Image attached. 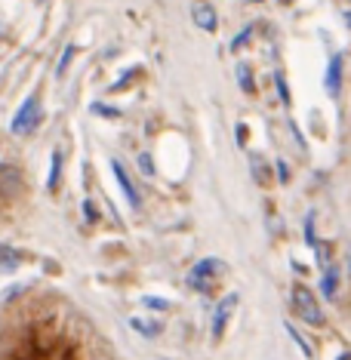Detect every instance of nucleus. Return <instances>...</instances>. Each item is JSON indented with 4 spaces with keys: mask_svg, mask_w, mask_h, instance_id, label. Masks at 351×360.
<instances>
[{
    "mask_svg": "<svg viewBox=\"0 0 351 360\" xmlns=\"http://www.w3.org/2000/svg\"><path fill=\"white\" fill-rule=\"evenodd\" d=\"M0 360H108L83 314L44 280L0 299Z\"/></svg>",
    "mask_w": 351,
    "mask_h": 360,
    "instance_id": "1",
    "label": "nucleus"
},
{
    "mask_svg": "<svg viewBox=\"0 0 351 360\" xmlns=\"http://www.w3.org/2000/svg\"><path fill=\"white\" fill-rule=\"evenodd\" d=\"M293 308H296L299 318H302L305 323H311V327H324L327 323L318 299H314V293L308 290V286H293Z\"/></svg>",
    "mask_w": 351,
    "mask_h": 360,
    "instance_id": "2",
    "label": "nucleus"
},
{
    "mask_svg": "<svg viewBox=\"0 0 351 360\" xmlns=\"http://www.w3.org/2000/svg\"><path fill=\"white\" fill-rule=\"evenodd\" d=\"M40 124V92H31V96L22 102V108L16 111L10 124V133L13 136H22V133H31L34 126Z\"/></svg>",
    "mask_w": 351,
    "mask_h": 360,
    "instance_id": "3",
    "label": "nucleus"
},
{
    "mask_svg": "<svg viewBox=\"0 0 351 360\" xmlns=\"http://www.w3.org/2000/svg\"><path fill=\"white\" fill-rule=\"evenodd\" d=\"M225 275V265H222V259H204V262H197L195 268H191V275H188V284L195 286V290H210L216 280Z\"/></svg>",
    "mask_w": 351,
    "mask_h": 360,
    "instance_id": "4",
    "label": "nucleus"
},
{
    "mask_svg": "<svg viewBox=\"0 0 351 360\" xmlns=\"http://www.w3.org/2000/svg\"><path fill=\"white\" fill-rule=\"evenodd\" d=\"M25 194V176L19 167L13 163H0V197L6 200H16Z\"/></svg>",
    "mask_w": 351,
    "mask_h": 360,
    "instance_id": "5",
    "label": "nucleus"
},
{
    "mask_svg": "<svg viewBox=\"0 0 351 360\" xmlns=\"http://www.w3.org/2000/svg\"><path fill=\"white\" fill-rule=\"evenodd\" d=\"M191 19H195V25L200 31H216L219 28V13L213 3H206V0H197L195 6H191Z\"/></svg>",
    "mask_w": 351,
    "mask_h": 360,
    "instance_id": "6",
    "label": "nucleus"
},
{
    "mask_svg": "<svg viewBox=\"0 0 351 360\" xmlns=\"http://www.w3.org/2000/svg\"><path fill=\"white\" fill-rule=\"evenodd\" d=\"M234 305H238V296H225L216 305V314H213V336L216 339H222V333H225V323H228V318H231V311H234Z\"/></svg>",
    "mask_w": 351,
    "mask_h": 360,
    "instance_id": "7",
    "label": "nucleus"
},
{
    "mask_svg": "<svg viewBox=\"0 0 351 360\" xmlns=\"http://www.w3.org/2000/svg\"><path fill=\"white\" fill-rule=\"evenodd\" d=\"M342 65H345L342 53H333V59L327 65V77H324V86L329 90V96H339L342 90Z\"/></svg>",
    "mask_w": 351,
    "mask_h": 360,
    "instance_id": "8",
    "label": "nucleus"
},
{
    "mask_svg": "<svg viewBox=\"0 0 351 360\" xmlns=\"http://www.w3.org/2000/svg\"><path fill=\"white\" fill-rule=\"evenodd\" d=\"M111 167H114V176H117V182H120V188H124V194H126V200H130L133 206H139V191L133 188V182H130V176H126V170L120 167L117 161H111Z\"/></svg>",
    "mask_w": 351,
    "mask_h": 360,
    "instance_id": "9",
    "label": "nucleus"
},
{
    "mask_svg": "<svg viewBox=\"0 0 351 360\" xmlns=\"http://www.w3.org/2000/svg\"><path fill=\"white\" fill-rule=\"evenodd\" d=\"M320 293H324V299H336V293H339V268H336V265H329V268L324 271Z\"/></svg>",
    "mask_w": 351,
    "mask_h": 360,
    "instance_id": "10",
    "label": "nucleus"
},
{
    "mask_svg": "<svg viewBox=\"0 0 351 360\" xmlns=\"http://www.w3.org/2000/svg\"><path fill=\"white\" fill-rule=\"evenodd\" d=\"M238 83H240V90L247 92V96H253V92H256L253 71H250V65H247V62H240V65H238Z\"/></svg>",
    "mask_w": 351,
    "mask_h": 360,
    "instance_id": "11",
    "label": "nucleus"
},
{
    "mask_svg": "<svg viewBox=\"0 0 351 360\" xmlns=\"http://www.w3.org/2000/svg\"><path fill=\"white\" fill-rule=\"evenodd\" d=\"M74 53H77V47H65V49H62V59H59V65H56V77H65L68 65L74 62Z\"/></svg>",
    "mask_w": 351,
    "mask_h": 360,
    "instance_id": "12",
    "label": "nucleus"
},
{
    "mask_svg": "<svg viewBox=\"0 0 351 360\" xmlns=\"http://www.w3.org/2000/svg\"><path fill=\"white\" fill-rule=\"evenodd\" d=\"M124 74H126V77H124V81H117V83H114V86H111V92H120V90H126V86H130V83L136 81V77L142 74V68H139V65H136V68L124 71Z\"/></svg>",
    "mask_w": 351,
    "mask_h": 360,
    "instance_id": "13",
    "label": "nucleus"
},
{
    "mask_svg": "<svg viewBox=\"0 0 351 360\" xmlns=\"http://www.w3.org/2000/svg\"><path fill=\"white\" fill-rule=\"evenodd\" d=\"M275 86H277V92H281V102H284V105H290L293 99H290V86H286L284 71H277V74H275Z\"/></svg>",
    "mask_w": 351,
    "mask_h": 360,
    "instance_id": "14",
    "label": "nucleus"
},
{
    "mask_svg": "<svg viewBox=\"0 0 351 360\" xmlns=\"http://www.w3.org/2000/svg\"><path fill=\"white\" fill-rule=\"evenodd\" d=\"M59 172H62V154L53 151V172H49V188L53 191H56V185H59Z\"/></svg>",
    "mask_w": 351,
    "mask_h": 360,
    "instance_id": "15",
    "label": "nucleus"
},
{
    "mask_svg": "<svg viewBox=\"0 0 351 360\" xmlns=\"http://www.w3.org/2000/svg\"><path fill=\"white\" fill-rule=\"evenodd\" d=\"M286 333H290V336H293V339H296V345H299V348H302V351H305V357H314L311 345H308V342L302 339V336H299V333H296V329H293V327H286Z\"/></svg>",
    "mask_w": 351,
    "mask_h": 360,
    "instance_id": "16",
    "label": "nucleus"
},
{
    "mask_svg": "<svg viewBox=\"0 0 351 360\" xmlns=\"http://www.w3.org/2000/svg\"><path fill=\"white\" fill-rule=\"evenodd\" d=\"M139 167H142V172H145V176H154V163H152V157H148V154L139 157Z\"/></svg>",
    "mask_w": 351,
    "mask_h": 360,
    "instance_id": "17",
    "label": "nucleus"
},
{
    "mask_svg": "<svg viewBox=\"0 0 351 360\" xmlns=\"http://www.w3.org/2000/svg\"><path fill=\"white\" fill-rule=\"evenodd\" d=\"M250 34H253V25H247V28H243V31L238 34V38H234V40H231V49H238V47H240V43H243V40H247V38H250Z\"/></svg>",
    "mask_w": 351,
    "mask_h": 360,
    "instance_id": "18",
    "label": "nucleus"
},
{
    "mask_svg": "<svg viewBox=\"0 0 351 360\" xmlns=\"http://www.w3.org/2000/svg\"><path fill=\"white\" fill-rule=\"evenodd\" d=\"M92 111H99V114H105V117H117V108H108V105H92Z\"/></svg>",
    "mask_w": 351,
    "mask_h": 360,
    "instance_id": "19",
    "label": "nucleus"
},
{
    "mask_svg": "<svg viewBox=\"0 0 351 360\" xmlns=\"http://www.w3.org/2000/svg\"><path fill=\"white\" fill-rule=\"evenodd\" d=\"M277 179H281V182H290V170H286V163L284 161H277Z\"/></svg>",
    "mask_w": 351,
    "mask_h": 360,
    "instance_id": "20",
    "label": "nucleus"
},
{
    "mask_svg": "<svg viewBox=\"0 0 351 360\" xmlns=\"http://www.w3.org/2000/svg\"><path fill=\"white\" fill-rule=\"evenodd\" d=\"M253 176H256V179H259V182H262V185H265V182H268V176H265V167H262V163H259V161H256V163H253Z\"/></svg>",
    "mask_w": 351,
    "mask_h": 360,
    "instance_id": "21",
    "label": "nucleus"
},
{
    "mask_svg": "<svg viewBox=\"0 0 351 360\" xmlns=\"http://www.w3.org/2000/svg\"><path fill=\"white\" fill-rule=\"evenodd\" d=\"M339 360H351V354H342V357H339Z\"/></svg>",
    "mask_w": 351,
    "mask_h": 360,
    "instance_id": "22",
    "label": "nucleus"
},
{
    "mask_svg": "<svg viewBox=\"0 0 351 360\" xmlns=\"http://www.w3.org/2000/svg\"><path fill=\"white\" fill-rule=\"evenodd\" d=\"M247 3H262V0H247Z\"/></svg>",
    "mask_w": 351,
    "mask_h": 360,
    "instance_id": "23",
    "label": "nucleus"
},
{
    "mask_svg": "<svg viewBox=\"0 0 351 360\" xmlns=\"http://www.w3.org/2000/svg\"><path fill=\"white\" fill-rule=\"evenodd\" d=\"M345 19H348V25H351V13H348V16H345Z\"/></svg>",
    "mask_w": 351,
    "mask_h": 360,
    "instance_id": "24",
    "label": "nucleus"
}]
</instances>
